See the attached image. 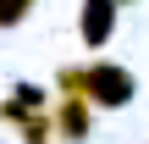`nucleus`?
Instances as JSON below:
<instances>
[{
	"mask_svg": "<svg viewBox=\"0 0 149 144\" xmlns=\"http://www.w3.org/2000/svg\"><path fill=\"white\" fill-rule=\"evenodd\" d=\"M94 11H83V39L88 44H100L105 33H111V0H88Z\"/></svg>",
	"mask_w": 149,
	"mask_h": 144,
	"instance_id": "obj_1",
	"label": "nucleus"
},
{
	"mask_svg": "<svg viewBox=\"0 0 149 144\" xmlns=\"http://www.w3.org/2000/svg\"><path fill=\"white\" fill-rule=\"evenodd\" d=\"M61 128H66V139H83V128H88V117H83V100H72V94H66V111H61Z\"/></svg>",
	"mask_w": 149,
	"mask_h": 144,
	"instance_id": "obj_2",
	"label": "nucleus"
},
{
	"mask_svg": "<svg viewBox=\"0 0 149 144\" xmlns=\"http://www.w3.org/2000/svg\"><path fill=\"white\" fill-rule=\"evenodd\" d=\"M22 11H28V0H0V22H17Z\"/></svg>",
	"mask_w": 149,
	"mask_h": 144,
	"instance_id": "obj_3",
	"label": "nucleus"
}]
</instances>
